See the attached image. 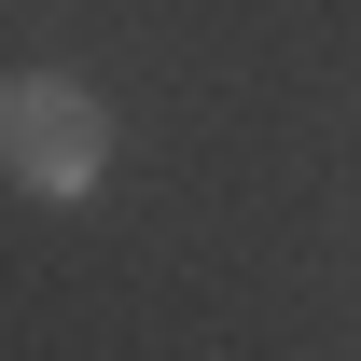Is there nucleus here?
<instances>
[{"label":"nucleus","mask_w":361,"mask_h":361,"mask_svg":"<svg viewBox=\"0 0 361 361\" xmlns=\"http://www.w3.org/2000/svg\"><path fill=\"white\" fill-rule=\"evenodd\" d=\"M97 167H111V111H97V84H70V70H14L0 84V180L14 195H97Z\"/></svg>","instance_id":"1"}]
</instances>
